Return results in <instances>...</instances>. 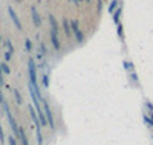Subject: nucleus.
I'll return each mask as SVG.
<instances>
[{
	"label": "nucleus",
	"mask_w": 153,
	"mask_h": 145,
	"mask_svg": "<svg viewBox=\"0 0 153 145\" xmlns=\"http://www.w3.org/2000/svg\"><path fill=\"white\" fill-rule=\"evenodd\" d=\"M29 115L32 118V121H34V125H35V130H37V142L38 145H42L43 144V135H42V122H40V118H38L37 115V110L34 105H29Z\"/></svg>",
	"instance_id": "nucleus-1"
},
{
	"label": "nucleus",
	"mask_w": 153,
	"mask_h": 145,
	"mask_svg": "<svg viewBox=\"0 0 153 145\" xmlns=\"http://www.w3.org/2000/svg\"><path fill=\"white\" fill-rule=\"evenodd\" d=\"M2 105H3V110H5V115H6V118H8V122H9V127L12 128V131H14V136L19 139V133H20V127L17 125V122H16V119H14V116H12V113H11V110H9V105H8V102L6 101H3L2 102Z\"/></svg>",
	"instance_id": "nucleus-2"
},
{
	"label": "nucleus",
	"mask_w": 153,
	"mask_h": 145,
	"mask_svg": "<svg viewBox=\"0 0 153 145\" xmlns=\"http://www.w3.org/2000/svg\"><path fill=\"white\" fill-rule=\"evenodd\" d=\"M42 102H43V110H45V115H46V119H48V125L51 127V128H55V121H54V115H52V110H51V107H49V102L43 98L42 99Z\"/></svg>",
	"instance_id": "nucleus-3"
},
{
	"label": "nucleus",
	"mask_w": 153,
	"mask_h": 145,
	"mask_svg": "<svg viewBox=\"0 0 153 145\" xmlns=\"http://www.w3.org/2000/svg\"><path fill=\"white\" fill-rule=\"evenodd\" d=\"M71 28H72V34H74L75 38H76V43L81 44V43L84 41V35H83V32H81V29H80V23L76 21V20H72V21H71Z\"/></svg>",
	"instance_id": "nucleus-4"
},
{
	"label": "nucleus",
	"mask_w": 153,
	"mask_h": 145,
	"mask_svg": "<svg viewBox=\"0 0 153 145\" xmlns=\"http://www.w3.org/2000/svg\"><path fill=\"white\" fill-rule=\"evenodd\" d=\"M8 14H9V17H11L12 23L16 24V28H17L19 31H22V29H23V26H22V21H20V18L17 17V14H16V11L12 9V6H9V8H8Z\"/></svg>",
	"instance_id": "nucleus-5"
},
{
	"label": "nucleus",
	"mask_w": 153,
	"mask_h": 145,
	"mask_svg": "<svg viewBox=\"0 0 153 145\" xmlns=\"http://www.w3.org/2000/svg\"><path fill=\"white\" fill-rule=\"evenodd\" d=\"M51 43L55 50H60V38H58V31L51 29Z\"/></svg>",
	"instance_id": "nucleus-6"
},
{
	"label": "nucleus",
	"mask_w": 153,
	"mask_h": 145,
	"mask_svg": "<svg viewBox=\"0 0 153 145\" xmlns=\"http://www.w3.org/2000/svg\"><path fill=\"white\" fill-rule=\"evenodd\" d=\"M31 16H32V21H34V26H42V18H40V14L37 12V9H35V6H32L31 8Z\"/></svg>",
	"instance_id": "nucleus-7"
},
{
	"label": "nucleus",
	"mask_w": 153,
	"mask_h": 145,
	"mask_svg": "<svg viewBox=\"0 0 153 145\" xmlns=\"http://www.w3.org/2000/svg\"><path fill=\"white\" fill-rule=\"evenodd\" d=\"M61 24H63V29H65V32H66V37L69 38V37L72 35V28H71V21H69L68 18H63Z\"/></svg>",
	"instance_id": "nucleus-8"
},
{
	"label": "nucleus",
	"mask_w": 153,
	"mask_h": 145,
	"mask_svg": "<svg viewBox=\"0 0 153 145\" xmlns=\"http://www.w3.org/2000/svg\"><path fill=\"white\" fill-rule=\"evenodd\" d=\"M19 139H20L22 145H29V141H28L26 135H25V130H23L22 127H20V133H19Z\"/></svg>",
	"instance_id": "nucleus-9"
},
{
	"label": "nucleus",
	"mask_w": 153,
	"mask_h": 145,
	"mask_svg": "<svg viewBox=\"0 0 153 145\" xmlns=\"http://www.w3.org/2000/svg\"><path fill=\"white\" fill-rule=\"evenodd\" d=\"M121 12H123V9H121V6H120V8H118V9L112 14V16H113V21L117 23V24H120V23H121V20H120V18H121Z\"/></svg>",
	"instance_id": "nucleus-10"
},
{
	"label": "nucleus",
	"mask_w": 153,
	"mask_h": 145,
	"mask_svg": "<svg viewBox=\"0 0 153 145\" xmlns=\"http://www.w3.org/2000/svg\"><path fill=\"white\" fill-rule=\"evenodd\" d=\"M48 18H49V24H51V29H54V31H58V23H57L55 17H54V16H49Z\"/></svg>",
	"instance_id": "nucleus-11"
},
{
	"label": "nucleus",
	"mask_w": 153,
	"mask_h": 145,
	"mask_svg": "<svg viewBox=\"0 0 153 145\" xmlns=\"http://www.w3.org/2000/svg\"><path fill=\"white\" fill-rule=\"evenodd\" d=\"M117 6H118V0H113V2L110 3V6H109V12H112V14H113V12L117 11Z\"/></svg>",
	"instance_id": "nucleus-12"
},
{
	"label": "nucleus",
	"mask_w": 153,
	"mask_h": 145,
	"mask_svg": "<svg viewBox=\"0 0 153 145\" xmlns=\"http://www.w3.org/2000/svg\"><path fill=\"white\" fill-rule=\"evenodd\" d=\"M2 72H3L5 75H9V73H11V69H9V66H8L6 63H2Z\"/></svg>",
	"instance_id": "nucleus-13"
},
{
	"label": "nucleus",
	"mask_w": 153,
	"mask_h": 145,
	"mask_svg": "<svg viewBox=\"0 0 153 145\" xmlns=\"http://www.w3.org/2000/svg\"><path fill=\"white\" fill-rule=\"evenodd\" d=\"M42 83H43V87H49V75H48V73H45V75H43Z\"/></svg>",
	"instance_id": "nucleus-14"
},
{
	"label": "nucleus",
	"mask_w": 153,
	"mask_h": 145,
	"mask_svg": "<svg viewBox=\"0 0 153 145\" xmlns=\"http://www.w3.org/2000/svg\"><path fill=\"white\" fill-rule=\"evenodd\" d=\"M12 92H14V96H16V101H17V104H22V96H20V92H19L17 89H14Z\"/></svg>",
	"instance_id": "nucleus-15"
},
{
	"label": "nucleus",
	"mask_w": 153,
	"mask_h": 145,
	"mask_svg": "<svg viewBox=\"0 0 153 145\" xmlns=\"http://www.w3.org/2000/svg\"><path fill=\"white\" fill-rule=\"evenodd\" d=\"M25 47H26V52L32 50V43H31V40H28V38H26V41H25Z\"/></svg>",
	"instance_id": "nucleus-16"
},
{
	"label": "nucleus",
	"mask_w": 153,
	"mask_h": 145,
	"mask_svg": "<svg viewBox=\"0 0 153 145\" xmlns=\"http://www.w3.org/2000/svg\"><path fill=\"white\" fill-rule=\"evenodd\" d=\"M144 121H146V124H147V125H152V127H153V118H152V116L149 118L147 115H144Z\"/></svg>",
	"instance_id": "nucleus-17"
},
{
	"label": "nucleus",
	"mask_w": 153,
	"mask_h": 145,
	"mask_svg": "<svg viewBox=\"0 0 153 145\" xmlns=\"http://www.w3.org/2000/svg\"><path fill=\"white\" fill-rule=\"evenodd\" d=\"M8 144H9V145H17L16 138H14V136H9V138H8Z\"/></svg>",
	"instance_id": "nucleus-18"
},
{
	"label": "nucleus",
	"mask_w": 153,
	"mask_h": 145,
	"mask_svg": "<svg viewBox=\"0 0 153 145\" xmlns=\"http://www.w3.org/2000/svg\"><path fill=\"white\" fill-rule=\"evenodd\" d=\"M101 9H103V0H98L97 2V12H101Z\"/></svg>",
	"instance_id": "nucleus-19"
},
{
	"label": "nucleus",
	"mask_w": 153,
	"mask_h": 145,
	"mask_svg": "<svg viewBox=\"0 0 153 145\" xmlns=\"http://www.w3.org/2000/svg\"><path fill=\"white\" fill-rule=\"evenodd\" d=\"M40 52H42V55H46L48 54V50H46V46L43 43H40Z\"/></svg>",
	"instance_id": "nucleus-20"
},
{
	"label": "nucleus",
	"mask_w": 153,
	"mask_h": 145,
	"mask_svg": "<svg viewBox=\"0 0 153 145\" xmlns=\"http://www.w3.org/2000/svg\"><path fill=\"white\" fill-rule=\"evenodd\" d=\"M0 142H5V133H3V128H2V125H0Z\"/></svg>",
	"instance_id": "nucleus-21"
},
{
	"label": "nucleus",
	"mask_w": 153,
	"mask_h": 145,
	"mask_svg": "<svg viewBox=\"0 0 153 145\" xmlns=\"http://www.w3.org/2000/svg\"><path fill=\"white\" fill-rule=\"evenodd\" d=\"M6 46H8V52H11V54H12V52H14V47H12V44H11L9 40L6 41Z\"/></svg>",
	"instance_id": "nucleus-22"
},
{
	"label": "nucleus",
	"mask_w": 153,
	"mask_h": 145,
	"mask_svg": "<svg viewBox=\"0 0 153 145\" xmlns=\"http://www.w3.org/2000/svg\"><path fill=\"white\" fill-rule=\"evenodd\" d=\"M0 86H3V72H2V63H0Z\"/></svg>",
	"instance_id": "nucleus-23"
},
{
	"label": "nucleus",
	"mask_w": 153,
	"mask_h": 145,
	"mask_svg": "<svg viewBox=\"0 0 153 145\" xmlns=\"http://www.w3.org/2000/svg\"><path fill=\"white\" fill-rule=\"evenodd\" d=\"M5 58H6V61L11 60V52H6V54H5Z\"/></svg>",
	"instance_id": "nucleus-24"
},
{
	"label": "nucleus",
	"mask_w": 153,
	"mask_h": 145,
	"mask_svg": "<svg viewBox=\"0 0 153 145\" xmlns=\"http://www.w3.org/2000/svg\"><path fill=\"white\" fill-rule=\"evenodd\" d=\"M81 2H84V0H74V3H76V5H80Z\"/></svg>",
	"instance_id": "nucleus-25"
},
{
	"label": "nucleus",
	"mask_w": 153,
	"mask_h": 145,
	"mask_svg": "<svg viewBox=\"0 0 153 145\" xmlns=\"http://www.w3.org/2000/svg\"><path fill=\"white\" fill-rule=\"evenodd\" d=\"M5 99H3V95H2V92H0V102H3Z\"/></svg>",
	"instance_id": "nucleus-26"
},
{
	"label": "nucleus",
	"mask_w": 153,
	"mask_h": 145,
	"mask_svg": "<svg viewBox=\"0 0 153 145\" xmlns=\"http://www.w3.org/2000/svg\"><path fill=\"white\" fill-rule=\"evenodd\" d=\"M84 2H86V3H91V2H92V0H84Z\"/></svg>",
	"instance_id": "nucleus-27"
},
{
	"label": "nucleus",
	"mask_w": 153,
	"mask_h": 145,
	"mask_svg": "<svg viewBox=\"0 0 153 145\" xmlns=\"http://www.w3.org/2000/svg\"><path fill=\"white\" fill-rule=\"evenodd\" d=\"M0 41H2V35H0Z\"/></svg>",
	"instance_id": "nucleus-28"
}]
</instances>
